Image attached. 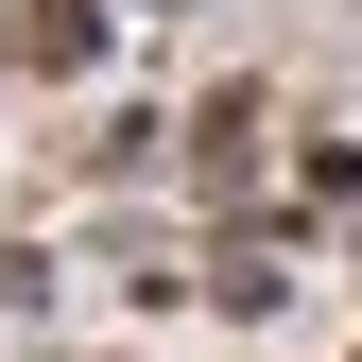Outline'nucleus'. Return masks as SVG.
Instances as JSON below:
<instances>
[{
    "label": "nucleus",
    "mask_w": 362,
    "mask_h": 362,
    "mask_svg": "<svg viewBox=\"0 0 362 362\" xmlns=\"http://www.w3.org/2000/svg\"><path fill=\"white\" fill-rule=\"evenodd\" d=\"M86 52V0H18V69H69Z\"/></svg>",
    "instance_id": "nucleus-1"
}]
</instances>
